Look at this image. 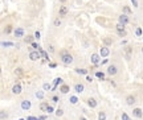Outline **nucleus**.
Masks as SVG:
<instances>
[{
    "instance_id": "nucleus-1",
    "label": "nucleus",
    "mask_w": 143,
    "mask_h": 120,
    "mask_svg": "<svg viewBox=\"0 0 143 120\" xmlns=\"http://www.w3.org/2000/svg\"><path fill=\"white\" fill-rule=\"evenodd\" d=\"M61 61H62L64 65H66V66H69V65L73 63V56H72L70 53H68V51H61Z\"/></svg>"
},
{
    "instance_id": "nucleus-18",
    "label": "nucleus",
    "mask_w": 143,
    "mask_h": 120,
    "mask_svg": "<svg viewBox=\"0 0 143 120\" xmlns=\"http://www.w3.org/2000/svg\"><path fill=\"white\" fill-rule=\"evenodd\" d=\"M102 42L105 44L106 46H109V45L113 44V40H111V38H109V37H106V38H103V40H102Z\"/></svg>"
},
{
    "instance_id": "nucleus-41",
    "label": "nucleus",
    "mask_w": 143,
    "mask_h": 120,
    "mask_svg": "<svg viewBox=\"0 0 143 120\" xmlns=\"http://www.w3.org/2000/svg\"><path fill=\"white\" fill-rule=\"evenodd\" d=\"M86 80H87V82H92L93 78H92V77H86Z\"/></svg>"
},
{
    "instance_id": "nucleus-27",
    "label": "nucleus",
    "mask_w": 143,
    "mask_h": 120,
    "mask_svg": "<svg viewBox=\"0 0 143 120\" xmlns=\"http://www.w3.org/2000/svg\"><path fill=\"white\" fill-rule=\"evenodd\" d=\"M62 115H64V111L61 108H58L57 111H56V116H62Z\"/></svg>"
},
{
    "instance_id": "nucleus-5",
    "label": "nucleus",
    "mask_w": 143,
    "mask_h": 120,
    "mask_svg": "<svg viewBox=\"0 0 143 120\" xmlns=\"http://www.w3.org/2000/svg\"><path fill=\"white\" fill-rule=\"evenodd\" d=\"M118 21L121 22V24H123V25H127L129 24V16L127 15H119V17H118Z\"/></svg>"
},
{
    "instance_id": "nucleus-11",
    "label": "nucleus",
    "mask_w": 143,
    "mask_h": 120,
    "mask_svg": "<svg viewBox=\"0 0 143 120\" xmlns=\"http://www.w3.org/2000/svg\"><path fill=\"white\" fill-rule=\"evenodd\" d=\"M74 90H76V92H83V90H85V86L82 85V83H77V85H74Z\"/></svg>"
},
{
    "instance_id": "nucleus-38",
    "label": "nucleus",
    "mask_w": 143,
    "mask_h": 120,
    "mask_svg": "<svg viewBox=\"0 0 143 120\" xmlns=\"http://www.w3.org/2000/svg\"><path fill=\"white\" fill-rule=\"evenodd\" d=\"M131 3L134 4V7H135V8L138 7V1H136V0H131Z\"/></svg>"
},
{
    "instance_id": "nucleus-35",
    "label": "nucleus",
    "mask_w": 143,
    "mask_h": 120,
    "mask_svg": "<svg viewBox=\"0 0 143 120\" xmlns=\"http://www.w3.org/2000/svg\"><path fill=\"white\" fill-rule=\"evenodd\" d=\"M32 48H33V49H37V48H38V44H36V42H32Z\"/></svg>"
},
{
    "instance_id": "nucleus-10",
    "label": "nucleus",
    "mask_w": 143,
    "mask_h": 120,
    "mask_svg": "<svg viewBox=\"0 0 143 120\" xmlns=\"http://www.w3.org/2000/svg\"><path fill=\"white\" fill-rule=\"evenodd\" d=\"M58 15H60V17H64V16L68 15V8L65 7V5H61L60 9H58Z\"/></svg>"
},
{
    "instance_id": "nucleus-30",
    "label": "nucleus",
    "mask_w": 143,
    "mask_h": 120,
    "mask_svg": "<svg viewBox=\"0 0 143 120\" xmlns=\"http://www.w3.org/2000/svg\"><path fill=\"white\" fill-rule=\"evenodd\" d=\"M1 45H3L4 48H7V46H12L13 44H12V42H1Z\"/></svg>"
},
{
    "instance_id": "nucleus-2",
    "label": "nucleus",
    "mask_w": 143,
    "mask_h": 120,
    "mask_svg": "<svg viewBox=\"0 0 143 120\" xmlns=\"http://www.w3.org/2000/svg\"><path fill=\"white\" fill-rule=\"evenodd\" d=\"M40 57H41V53L40 51H37V50H33V51L29 53V60L31 61H38L40 60Z\"/></svg>"
},
{
    "instance_id": "nucleus-34",
    "label": "nucleus",
    "mask_w": 143,
    "mask_h": 120,
    "mask_svg": "<svg viewBox=\"0 0 143 120\" xmlns=\"http://www.w3.org/2000/svg\"><path fill=\"white\" fill-rule=\"evenodd\" d=\"M40 36H41V33H40L38 30H37V32H35V37H36V38H40Z\"/></svg>"
},
{
    "instance_id": "nucleus-26",
    "label": "nucleus",
    "mask_w": 143,
    "mask_h": 120,
    "mask_svg": "<svg viewBox=\"0 0 143 120\" xmlns=\"http://www.w3.org/2000/svg\"><path fill=\"white\" fill-rule=\"evenodd\" d=\"M121 118H122V120H130L129 115H127L126 112H122V116H121Z\"/></svg>"
},
{
    "instance_id": "nucleus-39",
    "label": "nucleus",
    "mask_w": 143,
    "mask_h": 120,
    "mask_svg": "<svg viewBox=\"0 0 143 120\" xmlns=\"http://www.w3.org/2000/svg\"><path fill=\"white\" fill-rule=\"evenodd\" d=\"M52 100H53V102H57V100H58V96H57V95H54L53 98H52Z\"/></svg>"
},
{
    "instance_id": "nucleus-7",
    "label": "nucleus",
    "mask_w": 143,
    "mask_h": 120,
    "mask_svg": "<svg viewBox=\"0 0 143 120\" xmlns=\"http://www.w3.org/2000/svg\"><path fill=\"white\" fill-rule=\"evenodd\" d=\"M110 54V50H109V48L107 46H102L99 49V56L101 57H107Z\"/></svg>"
},
{
    "instance_id": "nucleus-31",
    "label": "nucleus",
    "mask_w": 143,
    "mask_h": 120,
    "mask_svg": "<svg viewBox=\"0 0 143 120\" xmlns=\"http://www.w3.org/2000/svg\"><path fill=\"white\" fill-rule=\"evenodd\" d=\"M123 12H125V13H131V11H130L129 7H123Z\"/></svg>"
},
{
    "instance_id": "nucleus-12",
    "label": "nucleus",
    "mask_w": 143,
    "mask_h": 120,
    "mask_svg": "<svg viewBox=\"0 0 143 120\" xmlns=\"http://www.w3.org/2000/svg\"><path fill=\"white\" fill-rule=\"evenodd\" d=\"M69 91H70V87L68 85H61L60 86V92L61 94H68Z\"/></svg>"
},
{
    "instance_id": "nucleus-43",
    "label": "nucleus",
    "mask_w": 143,
    "mask_h": 120,
    "mask_svg": "<svg viewBox=\"0 0 143 120\" xmlns=\"http://www.w3.org/2000/svg\"><path fill=\"white\" fill-rule=\"evenodd\" d=\"M80 120H86V118H80Z\"/></svg>"
},
{
    "instance_id": "nucleus-28",
    "label": "nucleus",
    "mask_w": 143,
    "mask_h": 120,
    "mask_svg": "<svg viewBox=\"0 0 143 120\" xmlns=\"http://www.w3.org/2000/svg\"><path fill=\"white\" fill-rule=\"evenodd\" d=\"M135 34H136V36H142V29H141V28H136Z\"/></svg>"
},
{
    "instance_id": "nucleus-6",
    "label": "nucleus",
    "mask_w": 143,
    "mask_h": 120,
    "mask_svg": "<svg viewBox=\"0 0 143 120\" xmlns=\"http://www.w3.org/2000/svg\"><path fill=\"white\" fill-rule=\"evenodd\" d=\"M136 102V98L134 95H127L126 96V104L129 106H134V103Z\"/></svg>"
},
{
    "instance_id": "nucleus-3",
    "label": "nucleus",
    "mask_w": 143,
    "mask_h": 120,
    "mask_svg": "<svg viewBox=\"0 0 143 120\" xmlns=\"http://www.w3.org/2000/svg\"><path fill=\"white\" fill-rule=\"evenodd\" d=\"M21 91H23L21 85H20V83H15L13 87H12V92H13L15 95H19V94H21Z\"/></svg>"
},
{
    "instance_id": "nucleus-37",
    "label": "nucleus",
    "mask_w": 143,
    "mask_h": 120,
    "mask_svg": "<svg viewBox=\"0 0 143 120\" xmlns=\"http://www.w3.org/2000/svg\"><path fill=\"white\" fill-rule=\"evenodd\" d=\"M53 111H54V108H53V107H52V106H49V108H48V112H49V113H52Z\"/></svg>"
},
{
    "instance_id": "nucleus-42",
    "label": "nucleus",
    "mask_w": 143,
    "mask_h": 120,
    "mask_svg": "<svg viewBox=\"0 0 143 120\" xmlns=\"http://www.w3.org/2000/svg\"><path fill=\"white\" fill-rule=\"evenodd\" d=\"M5 116H7V115H5V112H4V111H1V119H4Z\"/></svg>"
},
{
    "instance_id": "nucleus-4",
    "label": "nucleus",
    "mask_w": 143,
    "mask_h": 120,
    "mask_svg": "<svg viewBox=\"0 0 143 120\" xmlns=\"http://www.w3.org/2000/svg\"><path fill=\"white\" fill-rule=\"evenodd\" d=\"M118 73V69H117V66L115 65H110L109 67H107V74H109V75H115V74Z\"/></svg>"
},
{
    "instance_id": "nucleus-21",
    "label": "nucleus",
    "mask_w": 143,
    "mask_h": 120,
    "mask_svg": "<svg viewBox=\"0 0 143 120\" xmlns=\"http://www.w3.org/2000/svg\"><path fill=\"white\" fill-rule=\"evenodd\" d=\"M98 120H106V112L101 111V112L98 113Z\"/></svg>"
},
{
    "instance_id": "nucleus-13",
    "label": "nucleus",
    "mask_w": 143,
    "mask_h": 120,
    "mask_svg": "<svg viewBox=\"0 0 143 120\" xmlns=\"http://www.w3.org/2000/svg\"><path fill=\"white\" fill-rule=\"evenodd\" d=\"M87 104H89V107H92V108H95L98 103H97V100L94 98H89L87 99Z\"/></svg>"
},
{
    "instance_id": "nucleus-20",
    "label": "nucleus",
    "mask_w": 143,
    "mask_h": 120,
    "mask_svg": "<svg viewBox=\"0 0 143 120\" xmlns=\"http://www.w3.org/2000/svg\"><path fill=\"white\" fill-rule=\"evenodd\" d=\"M48 108H49V104H47V103H41V104H40V110H41V111H47L48 112Z\"/></svg>"
},
{
    "instance_id": "nucleus-24",
    "label": "nucleus",
    "mask_w": 143,
    "mask_h": 120,
    "mask_svg": "<svg viewBox=\"0 0 143 120\" xmlns=\"http://www.w3.org/2000/svg\"><path fill=\"white\" fill-rule=\"evenodd\" d=\"M11 30H12V25H7V27L4 28V33H11Z\"/></svg>"
},
{
    "instance_id": "nucleus-36",
    "label": "nucleus",
    "mask_w": 143,
    "mask_h": 120,
    "mask_svg": "<svg viewBox=\"0 0 143 120\" xmlns=\"http://www.w3.org/2000/svg\"><path fill=\"white\" fill-rule=\"evenodd\" d=\"M48 50H49L50 53H53V51H54V48L52 46V45H49V48H48Z\"/></svg>"
},
{
    "instance_id": "nucleus-25",
    "label": "nucleus",
    "mask_w": 143,
    "mask_h": 120,
    "mask_svg": "<svg viewBox=\"0 0 143 120\" xmlns=\"http://www.w3.org/2000/svg\"><path fill=\"white\" fill-rule=\"evenodd\" d=\"M53 25H54V27H60V25H61V20H60V19H56V20L53 21Z\"/></svg>"
},
{
    "instance_id": "nucleus-32",
    "label": "nucleus",
    "mask_w": 143,
    "mask_h": 120,
    "mask_svg": "<svg viewBox=\"0 0 143 120\" xmlns=\"http://www.w3.org/2000/svg\"><path fill=\"white\" fill-rule=\"evenodd\" d=\"M25 42H32V37H31V36H28V37H25Z\"/></svg>"
},
{
    "instance_id": "nucleus-14",
    "label": "nucleus",
    "mask_w": 143,
    "mask_h": 120,
    "mask_svg": "<svg viewBox=\"0 0 143 120\" xmlns=\"http://www.w3.org/2000/svg\"><path fill=\"white\" fill-rule=\"evenodd\" d=\"M99 58H101V56H98V54H92V57H90V61H92V63L97 65V63L99 62Z\"/></svg>"
},
{
    "instance_id": "nucleus-15",
    "label": "nucleus",
    "mask_w": 143,
    "mask_h": 120,
    "mask_svg": "<svg viewBox=\"0 0 143 120\" xmlns=\"http://www.w3.org/2000/svg\"><path fill=\"white\" fill-rule=\"evenodd\" d=\"M13 33H15L16 37H23V36H24V29L23 28H16Z\"/></svg>"
},
{
    "instance_id": "nucleus-19",
    "label": "nucleus",
    "mask_w": 143,
    "mask_h": 120,
    "mask_svg": "<svg viewBox=\"0 0 143 120\" xmlns=\"http://www.w3.org/2000/svg\"><path fill=\"white\" fill-rule=\"evenodd\" d=\"M95 77L99 78L101 80H103V79H105V73H102V71H97V73H95Z\"/></svg>"
},
{
    "instance_id": "nucleus-29",
    "label": "nucleus",
    "mask_w": 143,
    "mask_h": 120,
    "mask_svg": "<svg viewBox=\"0 0 143 120\" xmlns=\"http://www.w3.org/2000/svg\"><path fill=\"white\" fill-rule=\"evenodd\" d=\"M36 96H37V98H40V99H43L44 98V94L41 92V91L40 92H36Z\"/></svg>"
},
{
    "instance_id": "nucleus-9",
    "label": "nucleus",
    "mask_w": 143,
    "mask_h": 120,
    "mask_svg": "<svg viewBox=\"0 0 143 120\" xmlns=\"http://www.w3.org/2000/svg\"><path fill=\"white\" fill-rule=\"evenodd\" d=\"M21 110H24V111L31 110V102H29V100H23L21 102Z\"/></svg>"
},
{
    "instance_id": "nucleus-22",
    "label": "nucleus",
    "mask_w": 143,
    "mask_h": 120,
    "mask_svg": "<svg viewBox=\"0 0 143 120\" xmlns=\"http://www.w3.org/2000/svg\"><path fill=\"white\" fill-rule=\"evenodd\" d=\"M69 102L73 103V104H76V103H78V98H77V96H70Z\"/></svg>"
},
{
    "instance_id": "nucleus-17",
    "label": "nucleus",
    "mask_w": 143,
    "mask_h": 120,
    "mask_svg": "<svg viewBox=\"0 0 143 120\" xmlns=\"http://www.w3.org/2000/svg\"><path fill=\"white\" fill-rule=\"evenodd\" d=\"M125 51H126V58L130 60V57H131V46H126L125 48Z\"/></svg>"
},
{
    "instance_id": "nucleus-40",
    "label": "nucleus",
    "mask_w": 143,
    "mask_h": 120,
    "mask_svg": "<svg viewBox=\"0 0 143 120\" xmlns=\"http://www.w3.org/2000/svg\"><path fill=\"white\" fill-rule=\"evenodd\" d=\"M15 73H16V74H21V69H16Z\"/></svg>"
},
{
    "instance_id": "nucleus-8",
    "label": "nucleus",
    "mask_w": 143,
    "mask_h": 120,
    "mask_svg": "<svg viewBox=\"0 0 143 120\" xmlns=\"http://www.w3.org/2000/svg\"><path fill=\"white\" fill-rule=\"evenodd\" d=\"M132 115H134L135 118H139V119H141L142 116H143V111H142V108H139V107L134 108V110H132Z\"/></svg>"
},
{
    "instance_id": "nucleus-44",
    "label": "nucleus",
    "mask_w": 143,
    "mask_h": 120,
    "mask_svg": "<svg viewBox=\"0 0 143 120\" xmlns=\"http://www.w3.org/2000/svg\"><path fill=\"white\" fill-rule=\"evenodd\" d=\"M60 1H61V3H65V1H66V0H60Z\"/></svg>"
},
{
    "instance_id": "nucleus-33",
    "label": "nucleus",
    "mask_w": 143,
    "mask_h": 120,
    "mask_svg": "<svg viewBox=\"0 0 143 120\" xmlns=\"http://www.w3.org/2000/svg\"><path fill=\"white\" fill-rule=\"evenodd\" d=\"M77 73H80V74H86V70H81V69H76Z\"/></svg>"
},
{
    "instance_id": "nucleus-16",
    "label": "nucleus",
    "mask_w": 143,
    "mask_h": 120,
    "mask_svg": "<svg viewBox=\"0 0 143 120\" xmlns=\"http://www.w3.org/2000/svg\"><path fill=\"white\" fill-rule=\"evenodd\" d=\"M117 30H118V33H122V32H126L125 30V25L121 24V22H118L117 24Z\"/></svg>"
},
{
    "instance_id": "nucleus-45",
    "label": "nucleus",
    "mask_w": 143,
    "mask_h": 120,
    "mask_svg": "<svg viewBox=\"0 0 143 120\" xmlns=\"http://www.w3.org/2000/svg\"><path fill=\"white\" fill-rule=\"evenodd\" d=\"M142 53H143V48H142Z\"/></svg>"
},
{
    "instance_id": "nucleus-23",
    "label": "nucleus",
    "mask_w": 143,
    "mask_h": 120,
    "mask_svg": "<svg viewBox=\"0 0 143 120\" xmlns=\"http://www.w3.org/2000/svg\"><path fill=\"white\" fill-rule=\"evenodd\" d=\"M43 89L45 90V91H49V90H53V89L50 87L49 83H44V85H43Z\"/></svg>"
}]
</instances>
